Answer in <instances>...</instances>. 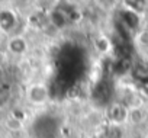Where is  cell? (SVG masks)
<instances>
[{
    "label": "cell",
    "mask_w": 148,
    "mask_h": 138,
    "mask_svg": "<svg viewBox=\"0 0 148 138\" xmlns=\"http://www.w3.org/2000/svg\"><path fill=\"white\" fill-rule=\"evenodd\" d=\"M8 80H6V71H5V68L0 65V84H3V83H6Z\"/></svg>",
    "instance_id": "cell-9"
},
{
    "label": "cell",
    "mask_w": 148,
    "mask_h": 138,
    "mask_svg": "<svg viewBox=\"0 0 148 138\" xmlns=\"http://www.w3.org/2000/svg\"><path fill=\"white\" fill-rule=\"evenodd\" d=\"M16 26V16L10 10H2L0 12V28L6 32H10Z\"/></svg>",
    "instance_id": "cell-5"
},
{
    "label": "cell",
    "mask_w": 148,
    "mask_h": 138,
    "mask_svg": "<svg viewBox=\"0 0 148 138\" xmlns=\"http://www.w3.org/2000/svg\"><path fill=\"white\" fill-rule=\"evenodd\" d=\"M10 99H12V86L6 82L0 84V109L8 106Z\"/></svg>",
    "instance_id": "cell-6"
},
{
    "label": "cell",
    "mask_w": 148,
    "mask_h": 138,
    "mask_svg": "<svg viewBox=\"0 0 148 138\" xmlns=\"http://www.w3.org/2000/svg\"><path fill=\"white\" fill-rule=\"evenodd\" d=\"M135 44L144 51L148 49V29H141L135 34Z\"/></svg>",
    "instance_id": "cell-7"
},
{
    "label": "cell",
    "mask_w": 148,
    "mask_h": 138,
    "mask_svg": "<svg viewBox=\"0 0 148 138\" xmlns=\"http://www.w3.org/2000/svg\"><path fill=\"white\" fill-rule=\"evenodd\" d=\"M95 45H96V48H97V51H100V52H108L110 48H112V42H110V39L109 38H106L105 35H99V38L95 41Z\"/></svg>",
    "instance_id": "cell-8"
},
{
    "label": "cell",
    "mask_w": 148,
    "mask_h": 138,
    "mask_svg": "<svg viewBox=\"0 0 148 138\" xmlns=\"http://www.w3.org/2000/svg\"><path fill=\"white\" fill-rule=\"evenodd\" d=\"M26 100L34 106H42L47 105L51 99L49 87L45 83H32L26 89Z\"/></svg>",
    "instance_id": "cell-1"
},
{
    "label": "cell",
    "mask_w": 148,
    "mask_h": 138,
    "mask_svg": "<svg viewBox=\"0 0 148 138\" xmlns=\"http://www.w3.org/2000/svg\"><path fill=\"white\" fill-rule=\"evenodd\" d=\"M113 3H115V0H109V2H105L102 6L106 9V8H109V6H113Z\"/></svg>",
    "instance_id": "cell-10"
},
{
    "label": "cell",
    "mask_w": 148,
    "mask_h": 138,
    "mask_svg": "<svg viewBox=\"0 0 148 138\" xmlns=\"http://www.w3.org/2000/svg\"><path fill=\"white\" fill-rule=\"evenodd\" d=\"M106 118L112 126H122L129 121V109L122 102H110L106 108Z\"/></svg>",
    "instance_id": "cell-2"
},
{
    "label": "cell",
    "mask_w": 148,
    "mask_h": 138,
    "mask_svg": "<svg viewBox=\"0 0 148 138\" xmlns=\"http://www.w3.org/2000/svg\"><path fill=\"white\" fill-rule=\"evenodd\" d=\"M8 51L15 55V57H22L28 52L29 49V42L28 39L23 36V35H12L9 39H8Z\"/></svg>",
    "instance_id": "cell-4"
},
{
    "label": "cell",
    "mask_w": 148,
    "mask_h": 138,
    "mask_svg": "<svg viewBox=\"0 0 148 138\" xmlns=\"http://www.w3.org/2000/svg\"><path fill=\"white\" fill-rule=\"evenodd\" d=\"M48 22H49V25L54 29L61 31V29H64V28L68 26V23H70V15L65 10H62L60 6H55V8H52L48 12Z\"/></svg>",
    "instance_id": "cell-3"
}]
</instances>
